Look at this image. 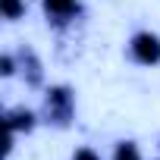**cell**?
I'll list each match as a JSON object with an SVG mask.
<instances>
[{
    "mask_svg": "<svg viewBox=\"0 0 160 160\" xmlns=\"http://www.w3.org/2000/svg\"><path fill=\"white\" fill-rule=\"evenodd\" d=\"M132 57L141 63V66H151V63H160V38L151 35V32H138L129 44Z\"/></svg>",
    "mask_w": 160,
    "mask_h": 160,
    "instance_id": "obj_1",
    "label": "cell"
},
{
    "mask_svg": "<svg viewBox=\"0 0 160 160\" xmlns=\"http://www.w3.org/2000/svg\"><path fill=\"white\" fill-rule=\"evenodd\" d=\"M0 10H3L7 19H19V16H25V3H22V0H0Z\"/></svg>",
    "mask_w": 160,
    "mask_h": 160,
    "instance_id": "obj_5",
    "label": "cell"
},
{
    "mask_svg": "<svg viewBox=\"0 0 160 160\" xmlns=\"http://www.w3.org/2000/svg\"><path fill=\"white\" fill-rule=\"evenodd\" d=\"M47 116L53 122H60V126L69 122V116H72V94H69V88H50L47 91Z\"/></svg>",
    "mask_w": 160,
    "mask_h": 160,
    "instance_id": "obj_2",
    "label": "cell"
},
{
    "mask_svg": "<svg viewBox=\"0 0 160 160\" xmlns=\"http://www.w3.org/2000/svg\"><path fill=\"white\" fill-rule=\"evenodd\" d=\"M0 66H3V75H10V72H13V60H10V57L0 60Z\"/></svg>",
    "mask_w": 160,
    "mask_h": 160,
    "instance_id": "obj_8",
    "label": "cell"
},
{
    "mask_svg": "<svg viewBox=\"0 0 160 160\" xmlns=\"http://www.w3.org/2000/svg\"><path fill=\"white\" fill-rule=\"evenodd\" d=\"M35 126V113H28V110H13V113H7V129L10 132H28Z\"/></svg>",
    "mask_w": 160,
    "mask_h": 160,
    "instance_id": "obj_4",
    "label": "cell"
},
{
    "mask_svg": "<svg viewBox=\"0 0 160 160\" xmlns=\"http://www.w3.org/2000/svg\"><path fill=\"white\" fill-rule=\"evenodd\" d=\"M113 160H141V154H138V148H135L132 141H119Z\"/></svg>",
    "mask_w": 160,
    "mask_h": 160,
    "instance_id": "obj_6",
    "label": "cell"
},
{
    "mask_svg": "<svg viewBox=\"0 0 160 160\" xmlns=\"http://www.w3.org/2000/svg\"><path fill=\"white\" fill-rule=\"evenodd\" d=\"M72 160H101V157H98L91 148H78V151L72 154Z\"/></svg>",
    "mask_w": 160,
    "mask_h": 160,
    "instance_id": "obj_7",
    "label": "cell"
},
{
    "mask_svg": "<svg viewBox=\"0 0 160 160\" xmlns=\"http://www.w3.org/2000/svg\"><path fill=\"white\" fill-rule=\"evenodd\" d=\"M44 13L57 22H66L78 13V0H44Z\"/></svg>",
    "mask_w": 160,
    "mask_h": 160,
    "instance_id": "obj_3",
    "label": "cell"
}]
</instances>
